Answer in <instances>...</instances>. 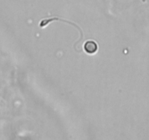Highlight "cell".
Wrapping results in <instances>:
<instances>
[{
	"instance_id": "1",
	"label": "cell",
	"mask_w": 149,
	"mask_h": 140,
	"mask_svg": "<svg viewBox=\"0 0 149 140\" xmlns=\"http://www.w3.org/2000/svg\"><path fill=\"white\" fill-rule=\"evenodd\" d=\"M84 50L88 54H94L98 50V45L94 41H87L84 44Z\"/></svg>"
}]
</instances>
